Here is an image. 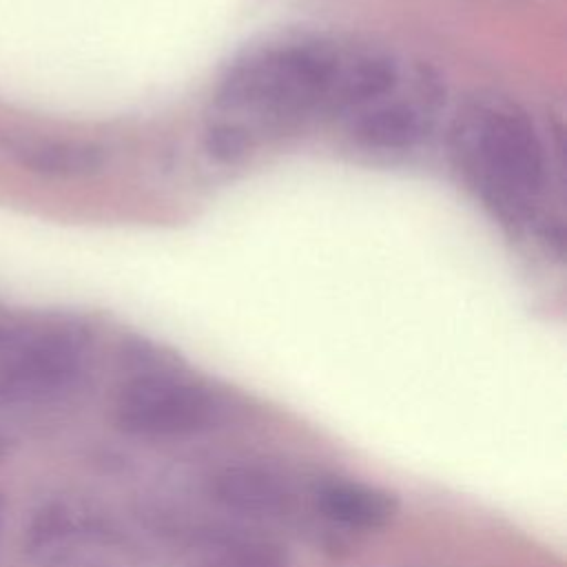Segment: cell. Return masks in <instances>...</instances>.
Returning <instances> with one entry per match:
<instances>
[{
  "mask_svg": "<svg viewBox=\"0 0 567 567\" xmlns=\"http://www.w3.org/2000/svg\"><path fill=\"white\" fill-rule=\"evenodd\" d=\"M458 166L507 228L520 230L536 217L545 188V153L529 115L509 102L465 109L452 131Z\"/></svg>",
  "mask_w": 567,
  "mask_h": 567,
  "instance_id": "cell-1",
  "label": "cell"
},
{
  "mask_svg": "<svg viewBox=\"0 0 567 567\" xmlns=\"http://www.w3.org/2000/svg\"><path fill=\"white\" fill-rule=\"evenodd\" d=\"M341 64L339 53L319 40L259 49L228 66L215 102L266 124H297L315 111H326Z\"/></svg>",
  "mask_w": 567,
  "mask_h": 567,
  "instance_id": "cell-2",
  "label": "cell"
},
{
  "mask_svg": "<svg viewBox=\"0 0 567 567\" xmlns=\"http://www.w3.org/2000/svg\"><path fill=\"white\" fill-rule=\"evenodd\" d=\"M239 414L221 390L171 368L133 374L113 403V425L128 439L173 443L228 427Z\"/></svg>",
  "mask_w": 567,
  "mask_h": 567,
  "instance_id": "cell-3",
  "label": "cell"
},
{
  "mask_svg": "<svg viewBox=\"0 0 567 567\" xmlns=\"http://www.w3.org/2000/svg\"><path fill=\"white\" fill-rule=\"evenodd\" d=\"M206 494L221 509L257 520H284L299 505L292 478L266 461L219 465L206 478Z\"/></svg>",
  "mask_w": 567,
  "mask_h": 567,
  "instance_id": "cell-4",
  "label": "cell"
},
{
  "mask_svg": "<svg viewBox=\"0 0 567 567\" xmlns=\"http://www.w3.org/2000/svg\"><path fill=\"white\" fill-rule=\"evenodd\" d=\"M312 503L326 520L352 532H379L396 518L401 507L394 492L346 476L319 478Z\"/></svg>",
  "mask_w": 567,
  "mask_h": 567,
  "instance_id": "cell-5",
  "label": "cell"
},
{
  "mask_svg": "<svg viewBox=\"0 0 567 567\" xmlns=\"http://www.w3.org/2000/svg\"><path fill=\"white\" fill-rule=\"evenodd\" d=\"M0 148L22 168L47 177H84L104 166V151L89 142L7 137Z\"/></svg>",
  "mask_w": 567,
  "mask_h": 567,
  "instance_id": "cell-6",
  "label": "cell"
},
{
  "mask_svg": "<svg viewBox=\"0 0 567 567\" xmlns=\"http://www.w3.org/2000/svg\"><path fill=\"white\" fill-rule=\"evenodd\" d=\"M427 131V115L403 102L363 109L350 122L352 140L377 151H408L416 146Z\"/></svg>",
  "mask_w": 567,
  "mask_h": 567,
  "instance_id": "cell-7",
  "label": "cell"
},
{
  "mask_svg": "<svg viewBox=\"0 0 567 567\" xmlns=\"http://www.w3.org/2000/svg\"><path fill=\"white\" fill-rule=\"evenodd\" d=\"M399 69L388 55H361L341 64L326 111L343 113L379 100L396 86Z\"/></svg>",
  "mask_w": 567,
  "mask_h": 567,
  "instance_id": "cell-8",
  "label": "cell"
},
{
  "mask_svg": "<svg viewBox=\"0 0 567 567\" xmlns=\"http://www.w3.org/2000/svg\"><path fill=\"white\" fill-rule=\"evenodd\" d=\"M190 567H290V554L277 540L239 532Z\"/></svg>",
  "mask_w": 567,
  "mask_h": 567,
  "instance_id": "cell-9",
  "label": "cell"
},
{
  "mask_svg": "<svg viewBox=\"0 0 567 567\" xmlns=\"http://www.w3.org/2000/svg\"><path fill=\"white\" fill-rule=\"evenodd\" d=\"M204 146L206 153L219 164H235L248 153L250 131H246L239 122H215L206 128Z\"/></svg>",
  "mask_w": 567,
  "mask_h": 567,
  "instance_id": "cell-10",
  "label": "cell"
},
{
  "mask_svg": "<svg viewBox=\"0 0 567 567\" xmlns=\"http://www.w3.org/2000/svg\"><path fill=\"white\" fill-rule=\"evenodd\" d=\"M0 523H2V512H0Z\"/></svg>",
  "mask_w": 567,
  "mask_h": 567,
  "instance_id": "cell-11",
  "label": "cell"
}]
</instances>
